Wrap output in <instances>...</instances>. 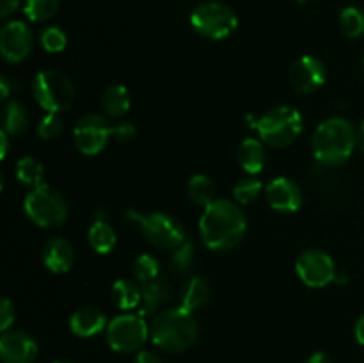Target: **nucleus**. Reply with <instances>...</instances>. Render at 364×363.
I'll use <instances>...</instances> for the list:
<instances>
[{"label":"nucleus","instance_id":"obj_16","mask_svg":"<svg viewBox=\"0 0 364 363\" xmlns=\"http://www.w3.org/2000/svg\"><path fill=\"white\" fill-rule=\"evenodd\" d=\"M41 258L46 269L55 274H64L73 267L75 249L66 238L52 237L43 248Z\"/></svg>","mask_w":364,"mask_h":363},{"label":"nucleus","instance_id":"obj_3","mask_svg":"<svg viewBox=\"0 0 364 363\" xmlns=\"http://www.w3.org/2000/svg\"><path fill=\"white\" fill-rule=\"evenodd\" d=\"M358 144L354 125L345 117H329L313 134V155L322 166L338 167L347 162Z\"/></svg>","mask_w":364,"mask_h":363},{"label":"nucleus","instance_id":"obj_9","mask_svg":"<svg viewBox=\"0 0 364 363\" xmlns=\"http://www.w3.org/2000/svg\"><path fill=\"white\" fill-rule=\"evenodd\" d=\"M105 337L112 351L139 352L149 338V326L139 313H121L110 320Z\"/></svg>","mask_w":364,"mask_h":363},{"label":"nucleus","instance_id":"obj_7","mask_svg":"<svg viewBox=\"0 0 364 363\" xmlns=\"http://www.w3.org/2000/svg\"><path fill=\"white\" fill-rule=\"evenodd\" d=\"M32 95L43 110L59 114L73 103L75 85L63 71L45 70L36 75L32 82Z\"/></svg>","mask_w":364,"mask_h":363},{"label":"nucleus","instance_id":"obj_36","mask_svg":"<svg viewBox=\"0 0 364 363\" xmlns=\"http://www.w3.org/2000/svg\"><path fill=\"white\" fill-rule=\"evenodd\" d=\"M20 7V0H0V16L9 18Z\"/></svg>","mask_w":364,"mask_h":363},{"label":"nucleus","instance_id":"obj_23","mask_svg":"<svg viewBox=\"0 0 364 363\" xmlns=\"http://www.w3.org/2000/svg\"><path fill=\"white\" fill-rule=\"evenodd\" d=\"M112 298L117 308L134 310L141 306L142 301V285L130 280H117L112 287Z\"/></svg>","mask_w":364,"mask_h":363},{"label":"nucleus","instance_id":"obj_12","mask_svg":"<svg viewBox=\"0 0 364 363\" xmlns=\"http://www.w3.org/2000/svg\"><path fill=\"white\" fill-rule=\"evenodd\" d=\"M34 38L32 31L23 21H7L0 31V53L7 63H21L32 52Z\"/></svg>","mask_w":364,"mask_h":363},{"label":"nucleus","instance_id":"obj_31","mask_svg":"<svg viewBox=\"0 0 364 363\" xmlns=\"http://www.w3.org/2000/svg\"><path fill=\"white\" fill-rule=\"evenodd\" d=\"M39 43H41V46L48 53H59L66 48L68 38L63 28L55 27V25H50V27H46L39 34Z\"/></svg>","mask_w":364,"mask_h":363},{"label":"nucleus","instance_id":"obj_6","mask_svg":"<svg viewBox=\"0 0 364 363\" xmlns=\"http://www.w3.org/2000/svg\"><path fill=\"white\" fill-rule=\"evenodd\" d=\"M191 25L199 36L213 41L226 39L237 31V13L219 0H208L194 7L191 14Z\"/></svg>","mask_w":364,"mask_h":363},{"label":"nucleus","instance_id":"obj_4","mask_svg":"<svg viewBox=\"0 0 364 363\" xmlns=\"http://www.w3.org/2000/svg\"><path fill=\"white\" fill-rule=\"evenodd\" d=\"M304 120L291 105H277L258 117L255 128L259 139L270 148H287L301 135Z\"/></svg>","mask_w":364,"mask_h":363},{"label":"nucleus","instance_id":"obj_21","mask_svg":"<svg viewBox=\"0 0 364 363\" xmlns=\"http://www.w3.org/2000/svg\"><path fill=\"white\" fill-rule=\"evenodd\" d=\"M130 93L123 84H110L102 95V109L110 117H123L130 110Z\"/></svg>","mask_w":364,"mask_h":363},{"label":"nucleus","instance_id":"obj_24","mask_svg":"<svg viewBox=\"0 0 364 363\" xmlns=\"http://www.w3.org/2000/svg\"><path fill=\"white\" fill-rule=\"evenodd\" d=\"M28 121H31V117H28L27 109L16 100H11L6 107V112H4V130L11 137H14V135H20L27 130Z\"/></svg>","mask_w":364,"mask_h":363},{"label":"nucleus","instance_id":"obj_29","mask_svg":"<svg viewBox=\"0 0 364 363\" xmlns=\"http://www.w3.org/2000/svg\"><path fill=\"white\" fill-rule=\"evenodd\" d=\"M60 0H25V16L31 21H46L59 11Z\"/></svg>","mask_w":364,"mask_h":363},{"label":"nucleus","instance_id":"obj_28","mask_svg":"<svg viewBox=\"0 0 364 363\" xmlns=\"http://www.w3.org/2000/svg\"><path fill=\"white\" fill-rule=\"evenodd\" d=\"M262 192H263L262 180H258V178L255 177L244 178V180L238 182L233 189L235 201H237L238 205H252V203L262 196Z\"/></svg>","mask_w":364,"mask_h":363},{"label":"nucleus","instance_id":"obj_20","mask_svg":"<svg viewBox=\"0 0 364 363\" xmlns=\"http://www.w3.org/2000/svg\"><path fill=\"white\" fill-rule=\"evenodd\" d=\"M210 283L203 276H194L191 278V281L187 283V287L183 288L180 298V306L181 308L188 310V312H198L203 306L208 302L210 299Z\"/></svg>","mask_w":364,"mask_h":363},{"label":"nucleus","instance_id":"obj_13","mask_svg":"<svg viewBox=\"0 0 364 363\" xmlns=\"http://www.w3.org/2000/svg\"><path fill=\"white\" fill-rule=\"evenodd\" d=\"M38 352L36 340L23 330H7L0 338L2 363H34Z\"/></svg>","mask_w":364,"mask_h":363},{"label":"nucleus","instance_id":"obj_27","mask_svg":"<svg viewBox=\"0 0 364 363\" xmlns=\"http://www.w3.org/2000/svg\"><path fill=\"white\" fill-rule=\"evenodd\" d=\"M340 27L343 34L350 39L364 36V13L358 7H345L340 14Z\"/></svg>","mask_w":364,"mask_h":363},{"label":"nucleus","instance_id":"obj_17","mask_svg":"<svg viewBox=\"0 0 364 363\" xmlns=\"http://www.w3.org/2000/svg\"><path fill=\"white\" fill-rule=\"evenodd\" d=\"M109 322H107L105 313L96 306H84L78 308L73 315L70 317V330L80 338H91L98 335L100 331L107 330Z\"/></svg>","mask_w":364,"mask_h":363},{"label":"nucleus","instance_id":"obj_14","mask_svg":"<svg viewBox=\"0 0 364 363\" xmlns=\"http://www.w3.org/2000/svg\"><path fill=\"white\" fill-rule=\"evenodd\" d=\"M327 78L326 64L315 56H302L290 68V82L297 91L315 93Z\"/></svg>","mask_w":364,"mask_h":363},{"label":"nucleus","instance_id":"obj_5","mask_svg":"<svg viewBox=\"0 0 364 363\" xmlns=\"http://www.w3.org/2000/svg\"><path fill=\"white\" fill-rule=\"evenodd\" d=\"M23 210L28 219L41 228L63 226L70 214L66 199L46 184L38 185L28 192L23 201Z\"/></svg>","mask_w":364,"mask_h":363},{"label":"nucleus","instance_id":"obj_38","mask_svg":"<svg viewBox=\"0 0 364 363\" xmlns=\"http://www.w3.org/2000/svg\"><path fill=\"white\" fill-rule=\"evenodd\" d=\"M304 363H334V362H333V358L327 354V352L320 351V352H313V354L309 356Z\"/></svg>","mask_w":364,"mask_h":363},{"label":"nucleus","instance_id":"obj_39","mask_svg":"<svg viewBox=\"0 0 364 363\" xmlns=\"http://www.w3.org/2000/svg\"><path fill=\"white\" fill-rule=\"evenodd\" d=\"M354 333H355V338H358L359 344L364 345V313H363L361 317H359L358 322H355Z\"/></svg>","mask_w":364,"mask_h":363},{"label":"nucleus","instance_id":"obj_33","mask_svg":"<svg viewBox=\"0 0 364 363\" xmlns=\"http://www.w3.org/2000/svg\"><path fill=\"white\" fill-rule=\"evenodd\" d=\"M63 120H60L59 114L48 112L38 125V134L39 137L45 139V141H52L57 135H60L63 132Z\"/></svg>","mask_w":364,"mask_h":363},{"label":"nucleus","instance_id":"obj_43","mask_svg":"<svg viewBox=\"0 0 364 363\" xmlns=\"http://www.w3.org/2000/svg\"><path fill=\"white\" fill-rule=\"evenodd\" d=\"M52 363H73V362H70V359H55V362Z\"/></svg>","mask_w":364,"mask_h":363},{"label":"nucleus","instance_id":"obj_41","mask_svg":"<svg viewBox=\"0 0 364 363\" xmlns=\"http://www.w3.org/2000/svg\"><path fill=\"white\" fill-rule=\"evenodd\" d=\"M0 88H2V93H0V98L7 100L9 98V80L6 77L0 78Z\"/></svg>","mask_w":364,"mask_h":363},{"label":"nucleus","instance_id":"obj_32","mask_svg":"<svg viewBox=\"0 0 364 363\" xmlns=\"http://www.w3.org/2000/svg\"><path fill=\"white\" fill-rule=\"evenodd\" d=\"M194 244L191 241L181 242L178 248L173 249V255H171V263H173L174 270L180 274H185L194 263Z\"/></svg>","mask_w":364,"mask_h":363},{"label":"nucleus","instance_id":"obj_25","mask_svg":"<svg viewBox=\"0 0 364 363\" xmlns=\"http://www.w3.org/2000/svg\"><path fill=\"white\" fill-rule=\"evenodd\" d=\"M187 191L196 205L208 206L210 203H213L217 199L215 185H213L212 178H208L206 174H194V177L188 180Z\"/></svg>","mask_w":364,"mask_h":363},{"label":"nucleus","instance_id":"obj_42","mask_svg":"<svg viewBox=\"0 0 364 363\" xmlns=\"http://www.w3.org/2000/svg\"><path fill=\"white\" fill-rule=\"evenodd\" d=\"M358 142H359V146H361V149H363V152H364V121H363V123H361V127H359Z\"/></svg>","mask_w":364,"mask_h":363},{"label":"nucleus","instance_id":"obj_15","mask_svg":"<svg viewBox=\"0 0 364 363\" xmlns=\"http://www.w3.org/2000/svg\"><path fill=\"white\" fill-rule=\"evenodd\" d=\"M267 201L274 210L283 214L297 212L302 205V189L290 178H274L265 189Z\"/></svg>","mask_w":364,"mask_h":363},{"label":"nucleus","instance_id":"obj_34","mask_svg":"<svg viewBox=\"0 0 364 363\" xmlns=\"http://www.w3.org/2000/svg\"><path fill=\"white\" fill-rule=\"evenodd\" d=\"M135 134H137V130L130 121H119L112 127V137L117 142H130L135 137Z\"/></svg>","mask_w":364,"mask_h":363},{"label":"nucleus","instance_id":"obj_40","mask_svg":"<svg viewBox=\"0 0 364 363\" xmlns=\"http://www.w3.org/2000/svg\"><path fill=\"white\" fill-rule=\"evenodd\" d=\"M9 137H11V135L7 134V132L2 128V132H0V142H2V149H0V157H2V159H6L7 149H9Z\"/></svg>","mask_w":364,"mask_h":363},{"label":"nucleus","instance_id":"obj_1","mask_svg":"<svg viewBox=\"0 0 364 363\" xmlns=\"http://www.w3.org/2000/svg\"><path fill=\"white\" fill-rule=\"evenodd\" d=\"M247 231V217L231 199H215L205 206L199 219L203 244L212 251H230L242 242Z\"/></svg>","mask_w":364,"mask_h":363},{"label":"nucleus","instance_id":"obj_22","mask_svg":"<svg viewBox=\"0 0 364 363\" xmlns=\"http://www.w3.org/2000/svg\"><path fill=\"white\" fill-rule=\"evenodd\" d=\"M87 241L89 246L95 249L96 253L100 255H107L114 249L117 241V235L114 231V228L107 223L105 219H96L92 223V226L89 228V233H87Z\"/></svg>","mask_w":364,"mask_h":363},{"label":"nucleus","instance_id":"obj_44","mask_svg":"<svg viewBox=\"0 0 364 363\" xmlns=\"http://www.w3.org/2000/svg\"><path fill=\"white\" fill-rule=\"evenodd\" d=\"M295 2H299V4H306V2H308V0H295Z\"/></svg>","mask_w":364,"mask_h":363},{"label":"nucleus","instance_id":"obj_8","mask_svg":"<svg viewBox=\"0 0 364 363\" xmlns=\"http://www.w3.org/2000/svg\"><path fill=\"white\" fill-rule=\"evenodd\" d=\"M128 219L135 221L141 228L142 235L149 244L156 246L160 249H174L187 241L185 228L176 217L164 212L141 214L137 210H128Z\"/></svg>","mask_w":364,"mask_h":363},{"label":"nucleus","instance_id":"obj_45","mask_svg":"<svg viewBox=\"0 0 364 363\" xmlns=\"http://www.w3.org/2000/svg\"><path fill=\"white\" fill-rule=\"evenodd\" d=\"M363 64H364V59H363Z\"/></svg>","mask_w":364,"mask_h":363},{"label":"nucleus","instance_id":"obj_30","mask_svg":"<svg viewBox=\"0 0 364 363\" xmlns=\"http://www.w3.org/2000/svg\"><path fill=\"white\" fill-rule=\"evenodd\" d=\"M160 263L151 255H139L134 262V274L139 283H148L159 278Z\"/></svg>","mask_w":364,"mask_h":363},{"label":"nucleus","instance_id":"obj_2","mask_svg":"<svg viewBox=\"0 0 364 363\" xmlns=\"http://www.w3.org/2000/svg\"><path fill=\"white\" fill-rule=\"evenodd\" d=\"M198 320L194 313L181 308L162 310L149 324V338L159 349L166 352H183L194 345L198 338Z\"/></svg>","mask_w":364,"mask_h":363},{"label":"nucleus","instance_id":"obj_35","mask_svg":"<svg viewBox=\"0 0 364 363\" xmlns=\"http://www.w3.org/2000/svg\"><path fill=\"white\" fill-rule=\"evenodd\" d=\"M16 313H14V305L7 298L0 301V330L7 331L14 324Z\"/></svg>","mask_w":364,"mask_h":363},{"label":"nucleus","instance_id":"obj_37","mask_svg":"<svg viewBox=\"0 0 364 363\" xmlns=\"http://www.w3.org/2000/svg\"><path fill=\"white\" fill-rule=\"evenodd\" d=\"M134 363H162V359H160L153 351H139Z\"/></svg>","mask_w":364,"mask_h":363},{"label":"nucleus","instance_id":"obj_26","mask_svg":"<svg viewBox=\"0 0 364 363\" xmlns=\"http://www.w3.org/2000/svg\"><path fill=\"white\" fill-rule=\"evenodd\" d=\"M43 177H45V167L36 157H21L16 162V178L20 184L34 189L43 184Z\"/></svg>","mask_w":364,"mask_h":363},{"label":"nucleus","instance_id":"obj_18","mask_svg":"<svg viewBox=\"0 0 364 363\" xmlns=\"http://www.w3.org/2000/svg\"><path fill=\"white\" fill-rule=\"evenodd\" d=\"M171 298V287L166 280L162 278H156V280L148 281V283H142V301L139 306V315L149 317L160 308V306L166 305Z\"/></svg>","mask_w":364,"mask_h":363},{"label":"nucleus","instance_id":"obj_10","mask_svg":"<svg viewBox=\"0 0 364 363\" xmlns=\"http://www.w3.org/2000/svg\"><path fill=\"white\" fill-rule=\"evenodd\" d=\"M110 137H112V125L100 114H85L75 125V146L84 155L92 157L102 153Z\"/></svg>","mask_w":364,"mask_h":363},{"label":"nucleus","instance_id":"obj_11","mask_svg":"<svg viewBox=\"0 0 364 363\" xmlns=\"http://www.w3.org/2000/svg\"><path fill=\"white\" fill-rule=\"evenodd\" d=\"M295 270L302 283L311 288L327 287L336 280L338 274L333 256L322 249H308L302 253L295 263Z\"/></svg>","mask_w":364,"mask_h":363},{"label":"nucleus","instance_id":"obj_19","mask_svg":"<svg viewBox=\"0 0 364 363\" xmlns=\"http://www.w3.org/2000/svg\"><path fill=\"white\" fill-rule=\"evenodd\" d=\"M265 142L262 139L255 137L245 139L240 144V149H238V164L242 166V169L247 171L249 174H258L265 167Z\"/></svg>","mask_w":364,"mask_h":363}]
</instances>
